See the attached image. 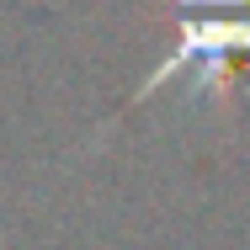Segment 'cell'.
<instances>
[{
    "label": "cell",
    "instance_id": "cell-2",
    "mask_svg": "<svg viewBox=\"0 0 250 250\" xmlns=\"http://www.w3.org/2000/svg\"><path fill=\"white\" fill-rule=\"evenodd\" d=\"M187 11H250V0H181Z\"/></svg>",
    "mask_w": 250,
    "mask_h": 250
},
{
    "label": "cell",
    "instance_id": "cell-1",
    "mask_svg": "<svg viewBox=\"0 0 250 250\" xmlns=\"http://www.w3.org/2000/svg\"><path fill=\"white\" fill-rule=\"evenodd\" d=\"M234 53H250V16H187V21H181L176 53L139 85L133 101H144L149 91L170 85V80L187 75V69L197 75V80H192L197 91H224V85H229V59H234Z\"/></svg>",
    "mask_w": 250,
    "mask_h": 250
}]
</instances>
